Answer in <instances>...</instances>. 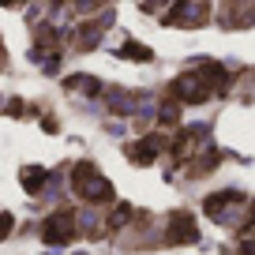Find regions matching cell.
I'll use <instances>...</instances> for the list:
<instances>
[{"label":"cell","mask_w":255,"mask_h":255,"mask_svg":"<svg viewBox=\"0 0 255 255\" xmlns=\"http://www.w3.org/2000/svg\"><path fill=\"white\" fill-rule=\"evenodd\" d=\"M169 240H173V244H191V240H195V218L176 210L173 222H169Z\"/></svg>","instance_id":"3957f363"},{"label":"cell","mask_w":255,"mask_h":255,"mask_svg":"<svg viewBox=\"0 0 255 255\" xmlns=\"http://www.w3.org/2000/svg\"><path fill=\"white\" fill-rule=\"evenodd\" d=\"M124 56H135V60H150V49L139 45V41H128V45H124Z\"/></svg>","instance_id":"8992f818"},{"label":"cell","mask_w":255,"mask_h":255,"mask_svg":"<svg viewBox=\"0 0 255 255\" xmlns=\"http://www.w3.org/2000/svg\"><path fill=\"white\" fill-rule=\"evenodd\" d=\"M11 233V214H0V240Z\"/></svg>","instance_id":"9c48e42d"},{"label":"cell","mask_w":255,"mask_h":255,"mask_svg":"<svg viewBox=\"0 0 255 255\" xmlns=\"http://www.w3.org/2000/svg\"><path fill=\"white\" fill-rule=\"evenodd\" d=\"M128 214H131V207H117V214H113V225H124Z\"/></svg>","instance_id":"ba28073f"},{"label":"cell","mask_w":255,"mask_h":255,"mask_svg":"<svg viewBox=\"0 0 255 255\" xmlns=\"http://www.w3.org/2000/svg\"><path fill=\"white\" fill-rule=\"evenodd\" d=\"M72 180H75V191L90 203H109L113 199V184L105 180V176H98V169L90 165V161H79V165L72 169Z\"/></svg>","instance_id":"6da1fadb"},{"label":"cell","mask_w":255,"mask_h":255,"mask_svg":"<svg viewBox=\"0 0 255 255\" xmlns=\"http://www.w3.org/2000/svg\"><path fill=\"white\" fill-rule=\"evenodd\" d=\"M4 4H15V0H4Z\"/></svg>","instance_id":"30bf717a"},{"label":"cell","mask_w":255,"mask_h":255,"mask_svg":"<svg viewBox=\"0 0 255 255\" xmlns=\"http://www.w3.org/2000/svg\"><path fill=\"white\" fill-rule=\"evenodd\" d=\"M161 146H165V139H146V143H131L128 154H131V161H139V165H150L154 150H161Z\"/></svg>","instance_id":"277c9868"},{"label":"cell","mask_w":255,"mask_h":255,"mask_svg":"<svg viewBox=\"0 0 255 255\" xmlns=\"http://www.w3.org/2000/svg\"><path fill=\"white\" fill-rule=\"evenodd\" d=\"M161 124H176V105L173 102L161 105Z\"/></svg>","instance_id":"52a82bcc"},{"label":"cell","mask_w":255,"mask_h":255,"mask_svg":"<svg viewBox=\"0 0 255 255\" xmlns=\"http://www.w3.org/2000/svg\"><path fill=\"white\" fill-rule=\"evenodd\" d=\"M72 237H75V214L72 210H56L45 222V240L49 244H68Z\"/></svg>","instance_id":"7a4b0ae2"},{"label":"cell","mask_w":255,"mask_h":255,"mask_svg":"<svg viewBox=\"0 0 255 255\" xmlns=\"http://www.w3.org/2000/svg\"><path fill=\"white\" fill-rule=\"evenodd\" d=\"M23 184H26V191H30V195H38L41 184H45V169H38V165L23 169Z\"/></svg>","instance_id":"5b68a950"}]
</instances>
